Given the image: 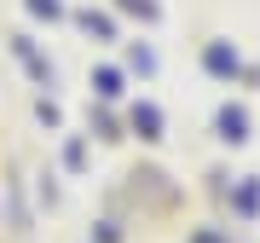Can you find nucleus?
<instances>
[{"label": "nucleus", "instance_id": "obj_1", "mask_svg": "<svg viewBox=\"0 0 260 243\" xmlns=\"http://www.w3.org/2000/svg\"><path fill=\"white\" fill-rule=\"evenodd\" d=\"M29 6H35V12H58V0H29Z\"/></svg>", "mask_w": 260, "mask_h": 243}]
</instances>
